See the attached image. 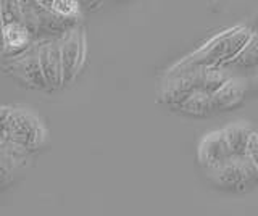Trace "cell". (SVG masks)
<instances>
[{"label":"cell","instance_id":"1","mask_svg":"<svg viewBox=\"0 0 258 216\" xmlns=\"http://www.w3.org/2000/svg\"><path fill=\"white\" fill-rule=\"evenodd\" d=\"M253 34L255 31L244 25L226 29L207 41L196 52L177 61L174 66L166 71V75H177L200 68H228L232 60L250 42Z\"/></svg>","mask_w":258,"mask_h":216},{"label":"cell","instance_id":"14","mask_svg":"<svg viewBox=\"0 0 258 216\" xmlns=\"http://www.w3.org/2000/svg\"><path fill=\"white\" fill-rule=\"evenodd\" d=\"M42 4L48 10H52L58 17L67 20H78V15L81 10V4L75 2V0H56V2H45V0H42Z\"/></svg>","mask_w":258,"mask_h":216},{"label":"cell","instance_id":"9","mask_svg":"<svg viewBox=\"0 0 258 216\" xmlns=\"http://www.w3.org/2000/svg\"><path fill=\"white\" fill-rule=\"evenodd\" d=\"M248 92V83L245 78L232 75L220 89L212 95L213 110L215 113H223V111H231L240 107L245 100Z\"/></svg>","mask_w":258,"mask_h":216},{"label":"cell","instance_id":"12","mask_svg":"<svg viewBox=\"0 0 258 216\" xmlns=\"http://www.w3.org/2000/svg\"><path fill=\"white\" fill-rule=\"evenodd\" d=\"M223 134L232 157H245L248 142L253 135L252 127L245 123H232L224 127Z\"/></svg>","mask_w":258,"mask_h":216},{"label":"cell","instance_id":"11","mask_svg":"<svg viewBox=\"0 0 258 216\" xmlns=\"http://www.w3.org/2000/svg\"><path fill=\"white\" fill-rule=\"evenodd\" d=\"M173 111H177V113L185 115V116H194V118L210 116L215 113L212 95L207 92L197 91L190 94L187 99H184Z\"/></svg>","mask_w":258,"mask_h":216},{"label":"cell","instance_id":"7","mask_svg":"<svg viewBox=\"0 0 258 216\" xmlns=\"http://www.w3.org/2000/svg\"><path fill=\"white\" fill-rule=\"evenodd\" d=\"M39 42V61L45 83L50 91L64 86L63 61H61V37H44Z\"/></svg>","mask_w":258,"mask_h":216},{"label":"cell","instance_id":"10","mask_svg":"<svg viewBox=\"0 0 258 216\" xmlns=\"http://www.w3.org/2000/svg\"><path fill=\"white\" fill-rule=\"evenodd\" d=\"M2 39H4V61L13 60L20 57L24 52H28L32 44L36 42V37L23 23H13V25L2 26Z\"/></svg>","mask_w":258,"mask_h":216},{"label":"cell","instance_id":"3","mask_svg":"<svg viewBox=\"0 0 258 216\" xmlns=\"http://www.w3.org/2000/svg\"><path fill=\"white\" fill-rule=\"evenodd\" d=\"M0 142H12L34 154L47 143V127L28 108L2 107V137Z\"/></svg>","mask_w":258,"mask_h":216},{"label":"cell","instance_id":"16","mask_svg":"<svg viewBox=\"0 0 258 216\" xmlns=\"http://www.w3.org/2000/svg\"><path fill=\"white\" fill-rule=\"evenodd\" d=\"M245 158L248 160L250 165H252V168L255 170V173L258 174V134L256 132H253L252 139H250V142H248Z\"/></svg>","mask_w":258,"mask_h":216},{"label":"cell","instance_id":"17","mask_svg":"<svg viewBox=\"0 0 258 216\" xmlns=\"http://www.w3.org/2000/svg\"><path fill=\"white\" fill-rule=\"evenodd\" d=\"M247 83H248V92L258 95V69L253 71L250 78H247Z\"/></svg>","mask_w":258,"mask_h":216},{"label":"cell","instance_id":"5","mask_svg":"<svg viewBox=\"0 0 258 216\" xmlns=\"http://www.w3.org/2000/svg\"><path fill=\"white\" fill-rule=\"evenodd\" d=\"M4 69L7 75L13 76L16 81H20L23 86L31 87V89H37V91L48 89L42 68H40V61H39V42L37 41L32 44V47L28 52H24L20 57L4 61Z\"/></svg>","mask_w":258,"mask_h":216},{"label":"cell","instance_id":"15","mask_svg":"<svg viewBox=\"0 0 258 216\" xmlns=\"http://www.w3.org/2000/svg\"><path fill=\"white\" fill-rule=\"evenodd\" d=\"M23 23L21 5L18 0H4L2 2V26Z\"/></svg>","mask_w":258,"mask_h":216},{"label":"cell","instance_id":"4","mask_svg":"<svg viewBox=\"0 0 258 216\" xmlns=\"http://www.w3.org/2000/svg\"><path fill=\"white\" fill-rule=\"evenodd\" d=\"M207 176L215 187L232 192H242L258 182V174L245 157H232Z\"/></svg>","mask_w":258,"mask_h":216},{"label":"cell","instance_id":"8","mask_svg":"<svg viewBox=\"0 0 258 216\" xmlns=\"http://www.w3.org/2000/svg\"><path fill=\"white\" fill-rule=\"evenodd\" d=\"M197 157H199V163L205 170V173L215 171L216 168H220L221 165L228 162L229 158H232L228 142L224 139L223 129L212 131L202 137L199 143Z\"/></svg>","mask_w":258,"mask_h":216},{"label":"cell","instance_id":"6","mask_svg":"<svg viewBox=\"0 0 258 216\" xmlns=\"http://www.w3.org/2000/svg\"><path fill=\"white\" fill-rule=\"evenodd\" d=\"M87 41L84 28L78 25L61 37V61L64 84H71L86 63Z\"/></svg>","mask_w":258,"mask_h":216},{"label":"cell","instance_id":"2","mask_svg":"<svg viewBox=\"0 0 258 216\" xmlns=\"http://www.w3.org/2000/svg\"><path fill=\"white\" fill-rule=\"evenodd\" d=\"M232 78L229 68H200L177 75H165L158 91V100L169 110H174L190 94L202 91L213 95Z\"/></svg>","mask_w":258,"mask_h":216},{"label":"cell","instance_id":"13","mask_svg":"<svg viewBox=\"0 0 258 216\" xmlns=\"http://www.w3.org/2000/svg\"><path fill=\"white\" fill-rule=\"evenodd\" d=\"M229 69H258V33L253 34L250 42L242 49V52L232 60V63L228 66Z\"/></svg>","mask_w":258,"mask_h":216}]
</instances>
